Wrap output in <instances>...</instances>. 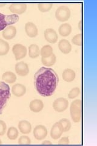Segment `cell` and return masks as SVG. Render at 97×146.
<instances>
[{"instance_id": "obj_1", "label": "cell", "mask_w": 97, "mask_h": 146, "mask_svg": "<svg viewBox=\"0 0 97 146\" xmlns=\"http://www.w3.org/2000/svg\"><path fill=\"white\" fill-rule=\"evenodd\" d=\"M59 77L51 68L41 67L34 76V84L37 92L43 97L51 96L57 89Z\"/></svg>"}, {"instance_id": "obj_2", "label": "cell", "mask_w": 97, "mask_h": 146, "mask_svg": "<svg viewBox=\"0 0 97 146\" xmlns=\"http://www.w3.org/2000/svg\"><path fill=\"white\" fill-rule=\"evenodd\" d=\"M10 87L4 82H0V115L7 106L8 100L11 98Z\"/></svg>"}, {"instance_id": "obj_3", "label": "cell", "mask_w": 97, "mask_h": 146, "mask_svg": "<svg viewBox=\"0 0 97 146\" xmlns=\"http://www.w3.org/2000/svg\"><path fill=\"white\" fill-rule=\"evenodd\" d=\"M70 113L73 122H80L81 119V100L80 99L75 100L72 102L70 107Z\"/></svg>"}, {"instance_id": "obj_4", "label": "cell", "mask_w": 97, "mask_h": 146, "mask_svg": "<svg viewBox=\"0 0 97 146\" xmlns=\"http://www.w3.org/2000/svg\"><path fill=\"white\" fill-rule=\"evenodd\" d=\"M19 18L18 15H4L0 13V31H3L7 26L16 23L19 21Z\"/></svg>"}, {"instance_id": "obj_5", "label": "cell", "mask_w": 97, "mask_h": 146, "mask_svg": "<svg viewBox=\"0 0 97 146\" xmlns=\"http://www.w3.org/2000/svg\"><path fill=\"white\" fill-rule=\"evenodd\" d=\"M55 17L57 20L61 22L67 21L71 17V10L66 6H61L55 12Z\"/></svg>"}, {"instance_id": "obj_6", "label": "cell", "mask_w": 97, "mask_h": 146, "mask_svg": "<svg viewBox=\"0 0 97 146\" xmlns=\"http://www.w3.org/2000/svg\"><path fill=\"white\" fill-rule=\"evenodd\" d=\"M12 52L15 57L16 60H20L26 57L27 54V48L25 46L17 43L13 46Z\"/></svg>"}, {"instance_id": "obj_7", "label": "cell", "mask_w": 97, "mask_h": 146, "mask_svg": "<svg viewBox=\"0 0 97 146\" xmlns=\"http://www.w3.org/2000/svg\"><path fill=\"white\" fill-rule=\"evenodd\" d=\"M69 106L68 100L63 98L57 99L53 103V107L55 111L61 113L65 111Z\"/></svg>"}, {"instance_id": "obj_8", "label": "cell", "mask_w": 97, "mask_h": 146, "mask_svg": "<svg viewBox=\"0 0 97 146\" xmlns=\"http://www.w3.org/2000/svg\"><path fill=\"white\" fill-rule=\"evenodd\" d=\"M48 135V130L46 127L42 125L36 126L34 130V136L37 140H43Z\"/></svg>"}, {"instance_id": "obj_9", "label": "cell", "mask_w": 97, "mask_h": 146, "mask_svg": "<svg viewBox=\"0 0 97 146\" xmlns=\"http://www.w3.org/2000/svg\"><path fill=\"white\" fill-rule=\"evenodd\" d=\"M64 130L63 126L59 122L55 123L50 130V136L53 139H58L61 136Z\"/></svg>"}, {"instance_id": "obj_10", "label": "cell", "mask_w": 97, "mask_h": 146, "mask_svg": "<svg viewBox=\"0 0 97 146\" xmlns=\"http://www.w3.org/2000/svg\"><path fill=\"white\" fill-rule=\"evenodd\" d=\"M9 10L14 14L20 15L26 11L27 5L24 3H12L9 7Z\"/></svg>"}, {"instance_id": "obj_11", "label": "cell", "mask_w": 97, "mask_h": 146, "mask_svg": "<svg viewBox=\"0 0 97 146\" xmlns=\"http://www.w3.org/2000/svg\"><path fill=\"white\" fill-rule=\"evenodd\" d=\"M15 71L18 75L20 76H26L29 72V66L24 62H18L15 65Z\"/></svg>"}, {"instance_id": "obj_12", "label": "cell", "mask_w": 97, "mask_h": 146, "mask_svg": "<svg viewBox=\"0 0 97 146\" xmlns=\"http://www.w3.org/2000/svg\"><path fill=\"white\" fill-rule=\"evenodd\" d=\"M25 31L27 36L31 38L35 37L38 34L37 27L32 22H28L26 24Z\"/></svg>"}, {"instance_id": "obj_13", "label": "cell", "mask_w": 97, "mask_h": 146, "mask_svg": "<svg viewBox=\"0 0 97 146\" xmlns=\"http://www.w3.org/2000/svg\"><path fill=\"white\" fill-rule=\"evenodd\" d=\"M44 38L46 40L50 43H55L58 40V35L54 29L49 28L44 31Z\"/></svg>"}, {"instance_id": "obj_14", "label": "cell", "mask_w": 97, "mask_h": 146, "mask_svg": "<svg viewBox=\"0 0 97 146\" xmlns=\"http://www.w3.org/2000/svg\"><path fill=\"white\" fill-rule=\"evenodd\" d=\"M16 34V28L14 26H9L3 31V36L6 40H12Z\"/></svg>"}, {"instance_id": "obj_15", "label": "cell", "mask_w": 97, "mask_h": 146, "mask_svg": "<svg viewBox=\"0 0 97 146\" xmlns=\"http://www.w3.org/2000/svg\"><path fill=\"white\" fill-rule=\"evenodd\" d=\"M12 94L16 97H22L26 93V86L21 84H16L13 85L12 88Z\"/></svg>"}, {"instance_id": "obj_16", "label": "cell", "mask_w": 97, "mask_h": 146, "mask_svg": "<svg viewBox=\"0 0 97 146\" xmlns=\"http://www.w3.org/2000/svg\"><path fill=\"white\" fill-rule=\"evenodd\" d=\"M30 110L34 113L40 112L44 107V104L40 99H34L32 100L29 105Z\"/></svg>"}, {"instance_id": "obj_17", "label": "cell", "mask_w": 97, "mask_h": 146, "mask_svg": "<svg viewBox=\"0 0 97 146\" xmlns=\"http://www.w3.org/2000/svg\"><path fill=\"white\" fill-rule=\"evenodd\" d=\"M58 48L63 54H68L71 51L72 45L68 40L66 39H62L59 42Z\"/></svg>"}, {"instance_id": "obj_18", "label": "cell", "mask_w": 97, "mask_h": 146, "mask_svg": "<svg viewBox=\"0 0 97 146\" xmlns=\"http://www.w3.org/2000/svg\"><path fill=\"white\" fill-rule=\"evenodd\" d=\"M18 129L21 133L29 134L31 131L32 125L29 121L23 120L18 123Z\"/></svg>"}, {"instance_id": "obj_19", "label": "cell", "mask_w": 97, "mask_h": 146, "mask_svg": "<svg viewBox=\"0 0 97 146\" xmlns=\"http://www.w3.org/2000/svg\"><path fill=\"white\" fill-rule=\"evenodd\" d=\"M63 79L67 82H71L75 78V72L72 69H66L63 72Z\"/></svg>"}, {"instance_id": "obj_20", "label": "cell", "mask_w": 97, "mask_h": 146, "mask_svg": "<svg viewBox=\"0 0 97 146\" xmlns=\"http://www.w3.org/2000/svg\"><path fill=\"white\" fill-rule=\"evenodd\" d=\"M59 34L62 36H67L71 34L72 32V26L69 23L62 24L59 27Z\"/></svg>"}, {"instance_id": "obj_21", "label": "cell", "mask_w": 97, "mask_h": 146, "mask_svg": "<svg viewBox=\"0 0 97 146\" xmlns=\"http://www.w3.org/2000/svg\"><path fill=\"white\" fill-rule=\"evenodd\" d=\"M2 79L6 83L13 84L16 80V76L13 72L7 71L3 74Z\"/></svg>"}, {"instance_id": "obj_22", "label": "cell", "mask_w": 97, "mask_h": 146, "mask_svg": "<svg viewBox=\"0 0 97 146\" xmlns=\"http://www.w3.org/2000/svg\"><path fill=\"white\" fill-rule=\"evenodd\" d=\"M40 55V50L38 46L36 44H32L29 47V56L32 58H36Z\"/></svg>"}, {"instance_id": "obj_23", "label": "cell", "mask_w": 97, "mask_h": 146, "mask_svg": "<svg viewBox=\"0 0 97 146\" xmlns=\"http://www.w3.org/2000/svg\"><path fill=\"white\" fill-rule=\"evenodd\" d=\"M57 61V57L53 53L51 56L46 57V58H41V62H42L43 65L46 66H52L55 65Z\"/></svg>"}, {"instance_id": "obj_24", "label": "cell", "mask_w": 97, "mask_h": 146, "mask_svg": "<svg viewBox=\"0 0 97 146\" xmlns=\"http://www.w3.org/2000/svg\"><path fill=\"white\" fill-rule=\"evenodd\" d=\"M53 54V48L49 44L45 45L42 47L40 51V55L42 58H46L51 56Z\"/></svg>"}, {"instance_id": "obj_25", "label": "cell", "mask_w": 97, "mask_h": 146, "mask_svg": "<svg viewBox=\"0 0 97 146\" xmlns=\"http://www.w3.org/2000/svg\"><path fill=\"white\" fill-rule=\"evenodd\" d=\"M9 49H10V46L8 42L0 38V56L6 55L9 51Z\"/></svg>"}, {"instance_id": "obj_26", "label": "cell", "mask_w": 97, "mask_h": 146, "mask_svg": "<svg viewBox=\"0 0 97 146\" xmlns=\"http://www.w3.org/2000/svg\"><path fill=\"white\" fill-rule=\"evenodd\" d=\"M18 135H19L18 131L14 127H11L9 128L7 132V138L11 140L16 139L18 138Z\"/></svg>"}, {"instance_id": "obj_27", "label": "cell", "mask_w": 97, "mask_h": 146, "mask_svg": "<svg viewBox=\"0 0 97 146\" xmlns=\"http://www.w3.org/2000/svg\"><path fill=\"white\" fill-rule=\"evenodd\" d=\"M53 6L52 3H40L38 4V8L40 12H47L51 10Z\"/></svg>"}, {"instance_id": "obj_28", "label": "cell", "mask_w": 97, "mask_h": 146, "mask_svg": "<svg viewBox=\"0 0 97 146\" xmlns=\"http://www.w3.org/2000/svg\"><path fill=\"white\" fill-rule=\"evenodd\" d=\"M59 122L61 123L63 126L64 132H67L70 130L71 128V122L69 119L66 118H63L61 119Z\"/></svg>"}, {"instance_id": "obj_29", "label": "cell", "mask_w": 97, "mask_h": 146, "mask_svg": "<svg viewBox=\"0 0 97 146\" xmlns=\"http://www.w3.org/2000/svg\"><path fill=\"white\" fill-rule=\"evenodd\" d=\"M80 94V89L78 87L72 88L68 94V98L71 99H75Z\"/></svg>"}, {"instance_id": "obj_30", "label": "cell", "mask_w": 97, "mask_h": 146, "mask_svg": "<svg viewBox=\"0 0 97 146\" xmlns=\"http://www.w3.org/2000/svg\"><path fill=\"white\" fill-rule=\"evenodd\" d=\"M73 44L81 46L82 45V34H78L75 35L72 39Z\"/></svg>"}, {"instance_id": "obj_31", "label": "cell", "mask_w": 97, "mask_h": 146, "mask_svg": "<svg viewBox=\"0 0 97 146\" xmlns=\"http://www.w3.org/2000/svg\"><path fill=\"white\" fill-rule=\"evenodd\" d=\"M31 143V140L27 136H21L18 139V144L20 145H28Z\"/></svg>"}, {"instance_id": "obj_32", "label": "cell", "mask_w": 97, "mask_h": 146, "mask_svg": "<svg viewBox=\"0 0 97 146\" xmlns=\"http://www.w3.org/2000/svg\"><path fill=\"white\" fill-rule=\"evenodd\" d=\"M7 130V125L5 122L0 120V136H3L6 133Z\"/></svg>"}, {"instance_id": "obj_33", "label": "cell", "mask_w": 97, "mask_h": 146, "mask_svg": "<svg viewBox=\"0 0 97 146\" xmlns=\"http://www.w3.org/2000/svg\"><path fill=\"white\" fill-rule=\"evenodd\" d=\"M69 143V139L68 137H63L61 139L59 140L58 144L61 145H67Z\"/></svg>"}, {"instance_id": "obj_34", "label": "cell", "mask_w": 97, "mask_h": 146, "mask_svg": "<svg viewBox=\"0 0 97 146\" xmlns=\"http://www.w3.org/2000/svg\"><path fill=\"white\" fill-rule=\"evenodd\" d=\"M42 144H46V145L50 144V145H51V144H52V143L50 142V141H45L42 143Z\"/></svg>"}, {"instance_id": "obj_35", "label": "cell", "mask_w": 97, "mask_h": 146, "mask_svg": "<svg viewBox=\"0 0 97 146\" xmlns=\"http://www.w3.org/2000/svg\"><path fill=\"white\" fill-rule=\"evenodd\" d=\"M81 23H82V21H79V23H78V28H79V29L80 30V31H81Z\"/></svg>"}, {"instance_id": "obj_36", "label": "cell", "mask_w": 97, "mask_h": 146, "mask_svg": "<svg viewBox=\"0 0 97 146\" xmlns=\"http://www.w3.org/2000/svg\"><path fill=\"white\" fill-rule=\"evenodd\" d=\"M5 6V4L4 3H0V7H3Z\"/></svg>"}, {"instance_id": "obj_37", "label": "cell", "mask_w": 97, "mask_h": 146, "mask_svg": "<svg viewBox=\"0 0 97 146\" xmlns=\"http://www.w3.org/2000/svg\"><path fill=\"white\" fill-rule=\"evenodd\" d=\"M2 144V141H1V139H0V144Z\"/></svg>"}]
</instances>
